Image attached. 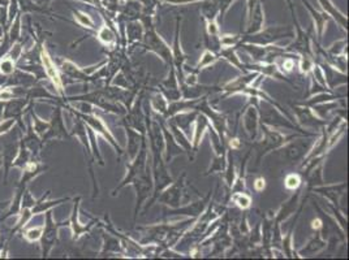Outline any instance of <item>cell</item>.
<instances>
[{"label": "cell", "mask_w": 349, "mask_h": 260, "mask_svg": "<svg viewBox=\"0 0 349 260\" xmlns=\"http://www.w3.org/2000/svg\"><path fill=\"white\" fill-rule=\"evenodd\" d=\"M99 38H100V39H102L103 42L110 43V42H112V40H113V34L111 33V30H110V29L103 28L102 30H100V33H99Z\"/></svg>", "instance_id": "obj_6"}, {"label": "cell", "mask_w": 349, "mask_h": 260, "mask_svg": "<svg viewBox=\"0 0 349 260\" xmlns=\"http://www.w3.org/2000/svg\"><path fill=\"white\" fill-rule=\"evenodd\" d=\"M42 236V229H39V228H35V229H30L28 233H26V238L29 241H37Z\"/></svg>", "instance_id": "obj_8"}, {"label": "cell", "mask_w": 349, "mask_h": 260, "mask_svg": "<svg viewBox=\"0 0 349 260\" xmlns=\"http://www.w3.org/2000/svg\"><path fill=\"white\" fill-rule=\"evenodd\" d=\"M234 202H236L240 207L245 208V207L249 206V203H250V198H249L247 195H245V194H240V195H237L236 198H234Z\"/></svg>", "instance_id": "obj_7"}, {"label": "cell", "mask_w": 349, "mask_h": 260, "mask_svg": "<svg viewBox=\"0 0 349 260\" xmlns=\"http://www.w3.org/2000/svg\"><path fill=\"white\" fill-rule=\"evenodd\" d=\"M298 185H300V178L294 174L288 176L287 180H285V186H287V189H296Z\"/></svg>", "instance_id": "obj_5"}, {"label": "cell", "mask_w": 349, "mask_h": 260, "mask_svg": "<svg viewBox=\"0 0 349 260\" xmlns=\"http://www.w3.org/2000/svg\"><path fill=\"white\" fill-rule=\"evenodd\" d=\"M303 3L306 4V7L309 8V11L312 12V13L314 15V18L316 20V22H318V28H319V33H322V30H323V23H325V21L327 20V17H325V16H322V15H319V13H316V12L310 7V4L308 3V2H305V0H303Z\"/></svg>", "instance_id": "obj_3"}, {"label": "cell", "mask_w": 349, "mask_h": 260, "mask_svg": "<svg viewBox=\"0 0 349 260\" xmlns=\"http://www.w3.org/2000/svg\"><path fill=\"white\" fill-rule=\"evenodd\" d=\"M0 72L4 74H9L13 72V62H12V60L7 59L0 62Z\"/></svg>", "instance_id": "obj_4"}, {"label": "cell", "mask_w": 349, "mask_h": 260, "mask_svg": "<svg viewBox=\"0 0 349 260\" xmlns=\"http://www.w3.org/2000/svg\"><path fill=\"white\" fill-rule=\"evenodd\" d=\"M12 125H13V121H12V120H8V121H5L4 124H0V133L7 131Z\"/></svg>", "instance_id": "obj_10"}, {"label": "cell", "mask_w": 349, "mask_h": 260, "mask_svg": "<svg viewBox=\"0 0 349 260\" xmlns=\"http://www.w3.org/2000/svg\"><path fill=\"white\" fill-rule=\"evenodd\" d=\"M77 18H78V21H80L81 23H84V25H89V26L91 25L90 18H89L87 16H85V15H82V13H77Z\"/></svg>", "instance_id": "obj_9"}, {"label": "cell", "mask_w": 349, "mask_h": 260, "mask_svg": "<svg viewBox=\"0 0 349 260\" xmlns=\"http://www.w3.org/2000/svg\"><path fill=\"white\" fill-rule=\"evenodd\" d=\"M0 98L2 99H11L12 98V92L9 91V90H3V91H0Z\"/></svg>", "instance_id": "obj_11"}, {"label": "cell", "mask_w": 349, "mask_h": 260, "mask_svg": "<svg viewBox=\"0 0 349 260\" xmlns=\"http://www.w3.org/2000/svg\"><path fill=\"white\" fill-rule=\"evenodd\" d=\"M250 18H251V23H250V28H249V33H255V31H258L262 28V23H263V15H262L261 4L257 5L254 16L250 17Z\"/></svg>", "instance_id": "obj_2"}, {"label": "cell", "mask_w": 349, "mask_h": 260, "mask_svg": "<svg viewBox=\"0 0 349 260\" xmlns=\"http://www.w3.org/2000/svg\"><path fill=\"white\" fill-rule=\"evenodd\" d=\"M42 61H43L44 70H46L47 75L51 78V81L54 82L56 86L60 87L61 82H60V77L58 74V70L55 69V65L52 64V61H51V59H50V56H48V53L46 52V51H42Z\"/></svg>", "instance_id": "obj_1"}]
</instances>
